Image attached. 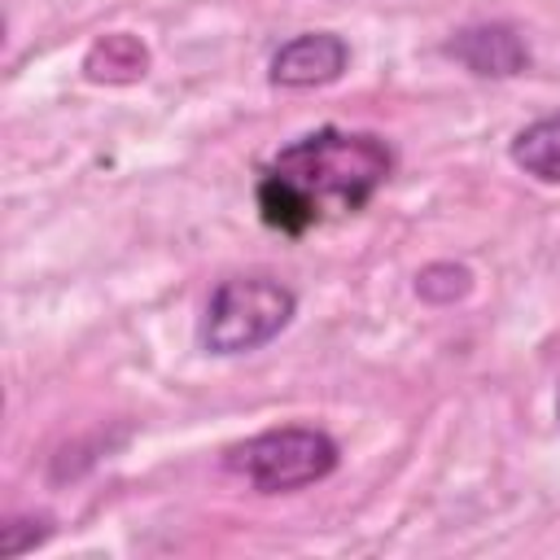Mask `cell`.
<instances>
[{"label": "cell", "mask_w": 560, "mask_h": 560, "mask_svg": "<svg viewBox=\"0 0 560 560\" xmlns=\"http://www.w3.org/2000/svg\"><path fill=\"white\" fill-rule=\"evenodd\" d=\"M512 162L542 184H560V114L521 127L512 140Z\"/></svg>", "instance_id": "cell-6"}, {"label": "cell", "mask_w": 560, "mask_h": 560, "mask_svg": "<svg viewBox=\"0 0 560 560\" xmlns=\"http://www.w3.org/2000/svg\"><path fill=\"white\" fill-rule=\"evenodd\" d=\"M350 61V48L341 35L332 31H306V35H293L289 44H280L271 52V83L276 88H324L332 79H341Z\"/></svg>", "instance_id": "cell-4"}, {"label": "cell", "mask_w": 560, "mask_h": 560, "mask_svg": "<svg viewBox=\"0 0 560 560\" xmlns=\"http://www.w3.org/2000/svg\"><path fill=\"white\" fill-rule=\"evenodd\" d=\"M446 57H455L464 70L481 74V79H512L529 66V48L516 35V26L508 22H477L455 31V39L442 44Z\"/></svg>", "instance_id": "cell-5"}, {"label": "cell", "mask_w": 560, "mask_h": 560, "mask_svg": "<svg viewBox=\"0 0 560 560\" xmlns=\"http://www.w3.org/2000/svg\"><path fill=\"white\" fill-rule=\"evenodd\" d=\"M293 311H298V298L280 280H267V276L223 280L210 293V306L201 319V346L210 354H249L271 337H280Z\"/></svg>", "instance_id": "cell-2"}, {"label": "cell", "mask_w": 560, "mask_h": 560, "mask_svg": "<svg viewBox=\"0 0 560 560\" xmlns=\"http://www.w3.org/2000/svg\"><path fill=\"white\" fill-rule=\"evenodd\" d=\"M472 289V271L464 262H429L420 276H416V293L433 306H446L455 298H464Z\"/></svg>", "instance_id": "cell-7"}, {"label": "cell", "mask_w": 560, "mask_h": 560, "mask_svg": "<svg viewBox=\"0 0 560 560\" xmlns=\"http://www.w3.org/2000/svg\"><path fill=\"white\" fill-rule=\"evenodd\" d=\"M341 451L324 429L289 424V429H267L241 446L228 451V468L241 472L258 494H284L302 490L311 481H324L337 468Z\"/></svg>", "instance_id": "cell-3"}, {"label": "cell", "mask_w": 560, "mask_h": 560, "mask_svg": "<svg viewBox=\"0 0 560 560\" xmlns=\"http://www.w3.org/2000/svg\"><path fill=\"white\" fill-rule=\"evenodd\" d=\"M556 411H560V402H556Z\"/></svg>", "instance_id": "cell-10"}, {"label": "cell", "mask_w": 560, "mask_h": 560, "mask_svg": "<svg viewBox=\"0 0 560 560\" xmlns=\"http://www.w3.org/2000/svg\"><path fill=\"white\" fill-rule=\"evenodd\" d=\"M394 153L372 131L319 127L276 153L258 179V214L284 236L311 232L324 210L354 214L389 179Z\"/></svg>", "instance_id": "cell-1"}, {"label": "cell", "mask_w": 560, "mask_h": 560, "mask_svg": "<svg viewBox=\"0 0 560 560\" xmlns=\"http://www.w3.org/2000/svg\"><path fill=\"white\" fill-rule=\"evenodd\" d=\"M109 66L101 79H118L114 70H122V79H136V74H144V48H140V39H131V35H105L92 52H88V61L83 66Z\"/></svg>", "instance_id": "cell-8"}, {"label": "cell", "mask_w": 560, "mask_h": 560, "mask_svg": "<svg viewBox=\"0 0 560 560\" xmlns=\"http://www.w3.org/2000/svg\"><path fill=\"white\" fill-rule=\"evenodd\" d=\"M48 538V516H18L0 529V556H22Z\"/></svg>", "instance_id": "cell-9"}]
</instances>
